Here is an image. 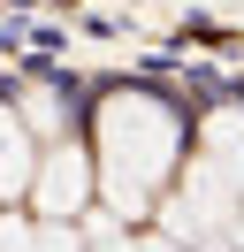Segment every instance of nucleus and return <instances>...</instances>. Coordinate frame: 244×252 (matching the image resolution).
Wrapping results in <instances>:
<instances>
[{
  "instance_id": "nucleus-1",
  "label": "nucleus",
  "mask_w": 244,
  "mask_h": 252,
  "mask_svg": "<svg viewBox=\"0 0 244 252\" xmlns=\"http://www.w3.org/2000/svg\"><path fill=\"white\" fill-rule=\"evenodd\" d=\"M183 160V115L152 92H115L99 107V184L115 199V214H145L160 199V184Z\"/></svg>"
},
{
  "instance_id": "nucleus-2",
  "label": "nucleus",
  "mask_w": 244,
  "mask_h": 252,
  "mask_svg": "<svg viewBox=\"0 0 244 252\" xmlns=\"http://www.w3.org/2000/svg\"><path fill=\"white\" fill-rule=\"evenodd\" d=\"M30 206H38L46 221H69V214H84V206H92V160H84V145L46 138L38 168H30Z\"/></svg>"
},
{
  "instance_id": "nucleus-3",
  "label": "nucleus",
  "mask_w": 244,
  "mask_h": 252,
  "mask_svg": "<svg viewBox=\"0 0 244 252\" xmlns=\"http://www.w3.org/2000/svg\"><path fill=\"white\" fill-rule=\"evenodd\" d=\"M23 123L38 130V138H61V99L54 92H23Z\"/></svg>"
}]
</instances>
